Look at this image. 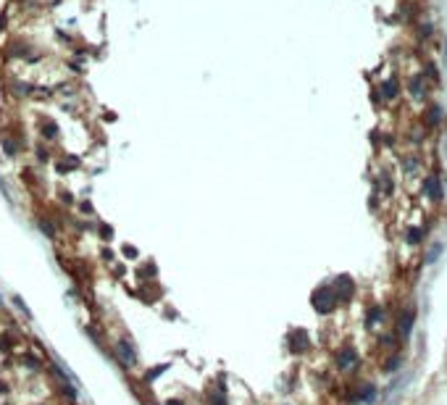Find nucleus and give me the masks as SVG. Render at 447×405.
Here are the masks:
<instances>
[{
	"mask_svg": "<svg viewBox=\"0 0 447 405\" xmlns=\"http://www.w3.org/2000/svg\"><path fill=\"white\" fill-rule=\"evenodd\" d=\"M334 292L329 290V287H324V290H319L313 295V305H316V310H321V313H329V310H334Z\"/></svg>",
	"mask_w": 447,
	"mask_h": 405,
	"instance_id": "obj_1",
	"label": "nucleus"
},
{
	"mask_svg": "<svg viewBox=\"0 0 447 405\" xmlns=\"http://www.w3.org/2000/svg\"><path fill=\"white\" fill-rule=\"evenodd\" d=\"M358 366V353L352 347H342L337 353V368L339 371H350V368Z\"/></svg>",
	"mask_w": 447,
	"mask_h": 405,
	"instance_id": "obj_2",
	"label": "nucleus"
},
{
	"mask_svg": "<svg viewBox=\"0 0 447 405\" xmlns=\"http://www.w3.org/2000/svg\"><path fill=\"white\" fill-rule=\"evenodd\" d=\"M116 350H118V358H121V363L124 366H134L137 363V353H134V347L126 342V339H121V342L116 345Z\"/></svg>",
	"mask_w": 447,
	"mask_h": 405,
	"instance_id": "obj_3",
	"label": "nucleus"
},
{
	"mask_svg": "<svg viewBox=\"0 0 447 405\" xmlns=\"http://www.w3.org/2000/svg\"><path fill=\"white\" fill-rule=\"evenodd\" d=\"M290 342H292V353H305L308 350V334L303 329H297L290 334Z\"/></svg>",
	"mask_w": 447,
	"mask_h": 405,
	"instance_id": "obj_4",
	"label": "nucleus"
},
{
	"mask_svg": "<svg viewBox=\"0 0 447 405\" xmlns=\"http://www.w3.org/2000/svg\"><path fill=\"white\" fill-rule=\"evenodd\" d=\"M208 403H211V405H226V403H229V400H226V390H224V379H219L216 390L208 392Z\"/></svg>",
	"mask_w": 447,
	"mask_h": 405,
	"instance_id": "obj_5",
	"label": "nucleus"
},
{
	"mask_svg": "<svg viewBox=\"0 0 447 405\" xmlns=\"http://www.w3.org/2000/svg\"><path fill=\"white\" fill-rule=\"evenodd\" d=\"M411 324H413V308H405V313L400 316V334H408L411 331Z\"/></svg>",
	"mask_w": 447,
	"mask_h": 405,
	"instance_id": "obj_6",
	"label": "nucleus"
},
{
	"mask_svg": "<svg viewBox=\"0 0 447 405\" xmlns=\"http://www.w3.org/2000/svg\"><path fill=\"white\" fill-rule=\"evenodd\" d=\"M42 134L48 137V140H53V137H58V126H55L53 121H48V124H42Z\"/></svg>",
	"mask_w": 447,
	"mask_h": 405,
	"instance_id": "obj_7",
	"label": "nucleus"
},
{
	"mask_svg": "<svg viewBox=\"0 0 447 405\" xmlns=\"http://www.w3.org/2000/svg\"><path fill=\"white\" fill-rule=\"evenodd\" d=\"M40 229H42V232L48 234V237H55V226H53L50 218H42V221H40Z\"/></svg>",
	"mask_w": 447,
	"mask_h": 405,
	"instance_id": "obj_8",
	"label": "nucleus"
},
{
	"mask_svg": "<svg viewBox=\"0 0 447 405\" xmlns=\"http://www.w3.org/2000/svg\"><path fill=\"white\" fill-rule=\"evenodd\" d=\"M3 150H5L8 155H16V153H18V145L11 140V137H5V140H3Z\"/></svg>",
	"mask_w": 447,
	"mask_h": 405,
	"instance_id": "obj_9",
	"label": "nucleus"
},
{
	"mask_svg": "<svg viewBox=\"0 0 447 405\" xmlns=\"http://www.w3.org/2000/svg\"><path fill=\"white\" fill-rule=\"evenodd\" d=\"M21 361H24L26 366H32V368H34V371H40V368H42V363H40V361H37V358H34V355H29V353H24V358H21Z\"/></svg>",
	"mask_w": 447,
	"mask_h": 405,
	"instance_id": "obj_10",
	"label": "nucleus"
},
{
	"mask_svg": "<svg viewBox=\"0 0 447 405\" xmlns=\"http://www.w3.org/2000/svg\"><path fill=\"white\" fill-rule=\"evenodd\" d=\"M163 368H166V366H155V368H150V371L145 374V382H153V379H158V376L163 374Z\"/></svg>",
	"mask_w": 447,
	"mask_h": 405,
	"instance_id": "obj_11",
	"label": "nucleus"
},
{
	"mask_svg": "<svg viewBox=\"0 0 447 405\" xmlns=\"http://www.w3.org/2000/svg\"><path fill=\"white\" fill-rule=\"evenodd\" d=\"M166 405H187V403H184L182 398H171V400H166Z\"/></svg>",
	"mask_w": 447,
	"mask_h": 405,
	"instance_id": "obj_12",
	"label": "nucleus"
},
{
	"mask_svg": "<svg viewBox=\"0 0 447 405\" xmlns=\"http://www.w3.org/2000/svg\"><path fill=\"white\" fill-rule=\"evenodd\" d=\"M100 234H103V237L108 239V237H111V234H113V232H111V226H100Z\"/></svg>",
	"mask_w": 447,
	"mask_h": 405,
	"instance_id": "obj_13",
	"label": "nucleus"
},
{
	"mask_svg": "<svg viewBox=\"0 0 447 405\" xmlns=\"http://www.w3.org/2000/svg\"><path fill=\"white\" fill-rule=\"evenodd\" d=\"M8 392V384H0V395H5Z\"/></svg>",
	"mask_w": 447,
	"mask_h": 405,
	"instance_id": "obj_14",
	"label": "nucleus"
}]
</instances>
